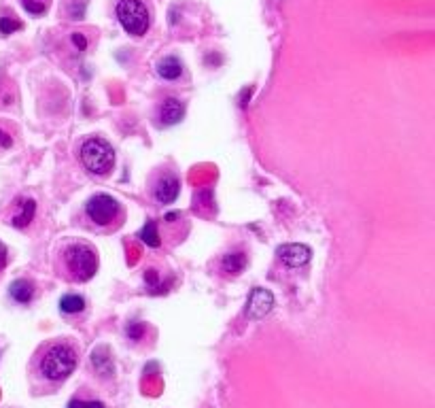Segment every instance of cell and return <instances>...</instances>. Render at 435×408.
<instances>
[{"mask_svg": "<svg viewBox=\"0 0 435 408\" xmlns=\"http://www.w3.org/2000/svg\"><path fill=\"white\" fill-rule=\"evenodd\" d=\"M245 268H247V253H242V251L227 253L221 260V270L227 272V275H240Z\"/></svg>", "mask_w": 435, "mask_h": 408, "instance_id": "13", "label": "cell"}, {"mask_svg": "<svg viewBox=\"0 0 435 408\" xmlns=\"http://www.w3.org/2000/svg\"><path fill=\"white\" fill-rule=\"evenodd\" d=\"M7 260H9V253H7V247L0 243V270L7 266Z\"/></svg>", "mask_w": 435, "mask_h": 408, "instance_id": "20", "label": "cell"}, {"mask_svg": "<svg viewBox=\"0 0 435 408\" xmlns=\"http://www.w3.org/2000/svg\"><path fill=\"white\" fill-rule=\"evenodd\" d=\"M117 19L127 34L143 37L149 30V9L141 0H119L117 3Z\"/></svg>", "mask_w": 435, "mask_h": 408, "instance_id": "6", "label": "cell"}, {"mask_svg": "<svg viewBox=\"0 0 435 408\" xmlns=\"http://www.w3.org/2000/svg\"><path fill=\"white\" fill-rule=\"evenodd\" d=\"M83 217L91 232L109 234V232H115L117 228H121V223L125 219V209L117 198H113L109 194H96L85 202Z\"/></svg>", "mask_w": 435, "mask_h": 408, "instance_id": "3", "label": "cell"}, {"mask_svg": "<svg viewBox=\"0 0 435 408\" xmlns=\"http://www.w3.org/2000/svg\"><path fill=\"white\" fill-rule=\"evenodd\" d=\"M9 296L19 304H28L32 298H35V283L28 281V279H17V281L11 283Z\"/></svg>", "mask_w": 435, "mask_h": 408, "instance_id": "11", "label": "cell"}, {"mask_svg": "<svg viewBox=\"0 0 435 408\" xmlns=\"http://www.w3.org/2000/svg\"><path fill=\"white\" fill-rule=\"evenodd\" d=\"M66 408H107V406H105V402L94 400V398H75L69 402Z\"/></svg>", "mask_w": 435, "mask_h": 408, "instance_id": "17", "label": "cell"}, {"mask_svg": "<svg viewBox=\"0 0 435 408\" xmlns=\"http://www.w3.org/2000/svg\"><path fill=\"white\" fill-rule=\"evenodd\" d=\"M11 136L7 134V132H3V130H0V147H11Z\"/></svg>", "mask_w": 435, "mask_h": 408, "instance_id": "21", "label": "cell"}, {"mask_svg": "<svg viewBox=\"0 0 435 408\" xmlns=\"http://www.w3.org/2000/svg\"><path fill=\"white\" fill-rule=\"evenodd\" d=\"M276 255L281 257V262L289 268H299L306 266L312 257V249L308 245H299V243H287L281 245L276 249Z\"/></svg>", "mask_w": 435, "mask_h": 408, "instance_id": "8", "label": "cell"}, {"mask_svg": "<svg viewBox=\"0 0 435 408\" xmlns=\"http://www.w3.org/2000/svg\"><path fill=\"white\" fill-rule=\"evenodd\" d=\"M15 30H21V22L13 17H0V34H13Z\"/></svg>", "mask_w": 435, "mask_h": 408, "instance_id": "18", "label": "cell"}, {"mask_svg": "<svg viewBox=\"0 0 435 408\" xmlns=\"http://www.w3.org/2000/svg\"><path fill=\"white\" fill-rule=\"evenodd\" d=\"M73 43H75V47H77L79 51H83V49L87 47L85 37H83V34H79V32H75V34H73Z\"/></svg>", "mask_w": 435, "mask_h": 408, "instance_id": "19", "label": "cell"}, {"mask_svg": "<svg viewBox=\"0 0 435 408\" xmlns=\"http://www.w3.org/2000/svg\"><path fill=\"white\" fill-rule=\"evenodd\" d=\"M185 117V105L179 98H166L157 109L159 126H175Z\"/></svg>", "mask_w": 435, "mask_h": 408, "instance_id": "9", "label": "cell"}, {"mask_svg": "<svg viewBox=\"0 0 435 408\" xmlns=\"http://www.w3.org/2000/svg\"><path fill=\"white\" fill-rule=\"evenodd\" d=\"M141 238H143V243H147L149 247H159L161 241H159V234H157V223L155 221H147V226L141 230Z\"/></svg>", "mask_w": 435, "mask_h": 408, "instance_id": "15", "label": "cell"}, {"mask_svg": "<svg viewBox=\"0 0 435 408\" xmlns=\"http://www.w3.org/2000/svg\"><path fill=\"white\" fill-rule=\"evenodd\" d=\"M274 306V296L270 289H263V287H255L247 300V317L251 321H259L263 319L267 313L272 311Z\"/></svg>", "mask_w": 435, "mask_h": 408, "instance_id": "7", "label": "cell"}, {"mask_svg": "<svg viewBox=\"0 0 435 408\" xmlns=\"http://www.w3.org/2000/svg\"><path fill=\"white\" fill-rule=\"evenodd\" d=\"M149 196L157 204H172L181 194V177L175 168L161 166L149 177Z\"/></svg>", "mask_w": 435, "mask_h": 408, "instance_id": "5", "label": "cell"}, {"mask_svg": "<svg viewBox=\"0 0 435 408\" xmlns=\"http://www.w3.org/2000/svg\"><path fill=\"white\" fill-rule=\"evenodd\" d=\"M77 362L79 353L71 343H66V340H51V343L39 349L35 357V372L41 381L60 385L75 372Z\"/></svg>", "mask_w": 435, "mask_h": 408, "instance_id": "1", "label": "cell"}, {"mask_svg": "<svg viewBox=\"0 0 435 408\" xmlns=\"http://www.w3.org/2000/svg\"><path fill=\"white\" fill-rule=\"evenodd\" d=\"M79 160L91 175L107 177L115 166V149L109 141L100 136H89L79 147Z\"/></svg>", "mask_w": 435, "mask_h": 408, "instance_id": "4", "label": "cell"}, {"mask_svg": "<svg viewBox=\"0 0 435 408\" xmlns=\"http://www.w3.org/2000/svg\"><path fill=\"white\" fill-rule=\"evenodd\" d=\"M49 3L51 0H21V5L28 13L32 15H41L49 9Z\"/></svg>", "mask_w": 435, "mask_h": 408, "instance_id": "16", "label": "cell"}, {"mask_svg": "<svg viewBox=\"0 0 435 408\" xmlns=\"http://www.w3.org/2000/svg\"><path fill=\"white\" fill-rule=\"evenodd\" d=\"M98 253L89 243L83 241H69L57 251L55 268L57 275L71 283H87L98 272Z\"/></svg>", "mask_w": 435, "mask_h": 408, "instance_id": "2", "label": "cell"}, {"mask_svg": "<svg viewBox=\"0 0 435 408\" xmlns=\"http://www.w3.org/2000/svg\"><path fill=\"white\" fill-rule=\"evenodd\" d=\"M37 213V202L32 198H19L15 202V213L11 217V223L15 228H26L32 219H35Z\"/></svg>", "mask_w": 435, "mask_h": 408, "instance_id": "10", "label": "cell"}, {"mask_svg": "<svg viewBox=\"0 0 435 408\" xmlns=\"http://www.w3.org/2000/svg\"><path fill=\"white\" fill-rule=\"evenodd\" d=\"M85 309V300L77 294H69L60 300V311L66 315H77Z\"/></svg>", "mask_w": 435, "mask_h": 408, "instance_id": "14", "label": "cell"}, {"mask_svg": "<svg viewBox=\"0 0 435 408\" xmlns=\"http://www.w3.org/2000/svg\"><path fill=\"white\" fill-rule=\"evenodd\" d=\"M181 73H183V64H181L175 56L163 58V60H159V64H157V75H159L161 79L175 81V79L181 77Z\"/></svg>", "mask_w": 435, "mask_h": 408, "instance_id": "12", "label": "cell"}]
</instances>
